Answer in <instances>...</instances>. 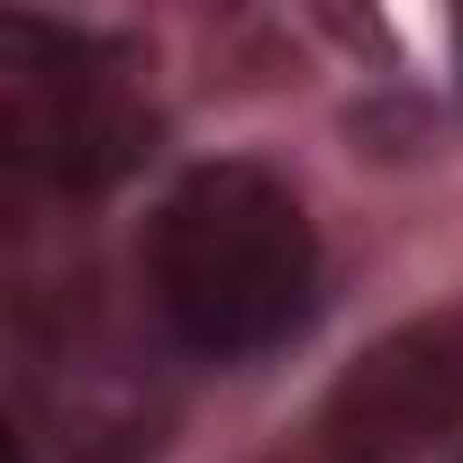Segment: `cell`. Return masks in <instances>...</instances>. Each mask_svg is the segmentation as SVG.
I'll return each instance as SVG.
<instances>
[{
    "label": "cell",
    "mask_w": 463,
    "mask_h": 463,
    "mask_svg": "<svg viewBox=\"0 0 463 463\" xmlns=\"http://www.w3.org/2000/svg\"><path fill=\"white\" fill-rule=\"evenodd\" d=\"M146 291L173 345L209 364L273 354L318 309V227L264 164H200L164 191L146 237Z\"/></svg>",
    "instance_id": "6da1fadb"
},
{
    "label": "cell",
    "mask_w": 463,
    "mask_h": 463,
    "mask_svg": "<svg viewBox=\"0 0 463 463\" xmlns=\"http://www.w3.org/2000/svg\"><path fill=\"white\" fill-rule=\"evenodd\" d=\"M463 418V318H418L382 336L318 418L327 463H418Z\"/></svg>",
    "instance_id": "3957f363"
},
{
    "label": "cell",
    "mask_w": 463,
    "mask_h": 463,
    "mask_svg": "<svg viewBox=\"0 0 463 463\" xmlns=\"http://www.w3.org/2000/svg\"><path fill=\"white\" fill-rule=\"evenodd\" d=\"M0 128H10V155L37 164L46 182L100 191L146 155L155 109H146V91L128 82V64L109 46L10 28L0 37Z\"/></svg>",
    "instance_id": "7a4b0ae2"
}]
</instances>
